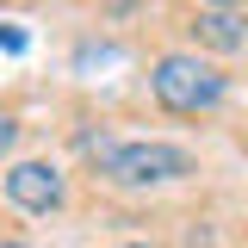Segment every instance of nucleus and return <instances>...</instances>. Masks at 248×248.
Here are the masks:
<instances>
[{
  "instance_id": "obj_1",
  "label": "nucleus",
  "mask_w": 248,
  "mask_h": 248,
  "mask_svg": "<svg viewBox=\"0 0 248 248\" xmlns=\"http://www.w3.org/2000/svg\"><path fill=\"white\" fill-rule=\"evenodd\" d=\"M81 149L106 168V180L118 186H168L192 174V155L180 143H112V137H87Z\"/></svg>"
},
{
  "instance_id": "obj_2",
  "label": "nucleus",
  "mask_w": 248,
  "mask_h": 248,
  "mask_svg": "<svg viewBox=\"0 0 248 248\" xmlns=\"http://www.w3.org/2000/svg\"><path fill=\"white\" fill-rule=\"evenodd\" d=\"M155 99L168 106V112H180V118H192V112H211L217 99H223V75H217L211 62L199 56H161L149 75Z\"/></svg>"
},
{
  "instance_id": "obj_3",
  "label": "nucleus",
  "mask_w": 248,
  "mask_h": 248,
  "mask_svg": "<svg viewBox=\"0 0 248 248\" xmlns=\"http://www.w3.org/2000/svg\"><path fill=\"white\" fill-rule=\"evenodd\" d=\"M62 174L50 168V161H19L13 174H6V199L19 205V211H56L62 205Z\"/></svg>"
},
{
  "instance_id": "obj_4",
  "label": "nucleus",
  "mask_w": 248,
  "mask_h": 248,
  "mask_svg": "<svg viewBox=\"0 0 248 248\" xmlns=\"http://www.w3.org/2000/svg\"><path fill=\"white\" fill-rule=\"evenodd\" d=\"M192 31H199V44H205V50H242V44H248L242 13H217V6H205V13L192 19Z\"/></svg>"
},
{
  "instance_id": "obj_5",
  "label": "nucleus",
  "mask_w": 248,
  "mask_h": 248,
  "mask_svg": "<svg viewBox=\"0 0 248 248\" xmlns=\"http://www.w3.org/2000/svg\"><path fill=\"white\" fill-rule=\"evenodd\" d=\"M0 50H25V31H13V25H0Z\"/></svg>"
},
{
  "instance_id": "obj_6",
  "label": "nucleus",
  "mask_w": 248,
  "mask_h": 248,
  "mask_svg": "<svg viewBox=\"0 0 248 248\" xmlns=\"http://www.w3.org/2000/svg\"><path fill=\"white\" fill-rule=\"evenodd\" d=\"M13 137H19V124H13V118H6V112H0V155L13 149Z\"/></svg>"
},
{
  "instance_id": "obj_7",
  "label": "nucleus",
  "mask_w": 248,
  "mask_h": 248,
  "mask_svg": "<svg viewBox=\"0 0 248 248\" xmlns=\"http://www.w3.org/2000/svg\"><path fill=\"white\" fill-rule=\"evenodd\" d=\"M205 6H217V13H236V6H242V0H205Z\"/></svg>"
},
{
  "instance_id": "obj_8",
  "label": "nucleus",
  "mask_w": 248,
  "mask_h": 248,
  "mask_svg": "<svg viewBox=\"0 0 248 248\" xmlns=\"http://www.w3.org/2000/svg\"><path fill=\"white\" fill-rule=\"evenodd\" d=\"M0 248H31V242H0Z\"/></svg>"
},
{
  "instance_id": "obj_9",
  "label": "nucleus",
  "mask_w": 248,
  "mask_h": 248,
  "mask_svg": "<svg viewBox=\"0 0 248 248\" xmlns=\"http://www.w3.org/2000/svg\"><path fill=\"white\" fill-rule=\"evenodd\" d=\"M118 248H149V242H118Z\"/></svg>"
}]
</instances>
